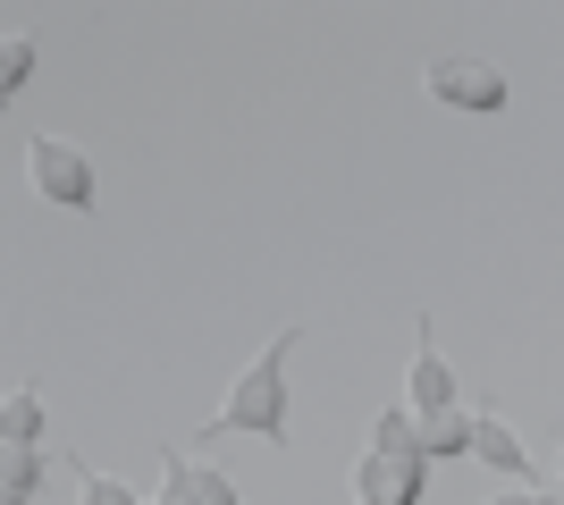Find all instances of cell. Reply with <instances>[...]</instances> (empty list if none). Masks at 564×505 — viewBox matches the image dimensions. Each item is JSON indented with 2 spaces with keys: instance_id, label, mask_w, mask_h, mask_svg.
Masks as SVG:
<instances>
[{
  "instance_id": "cell-1",
  "label": "cell",
  "mask_w": 564,
  "mask_h": 505,
  "mask_svg": "<svg viewBox=\"0 0 564 505\" xmlns=\"http://www.w3.org/2000/svg\"><path fill=\"white\" fill-rule=\"evenodd\" d=\"M295 345H304V329L286 320V329H279V337H270V345H261V354L228 380V405H219L212 421L186 438V447H219V438H236V430H253V438H286V354H295Z\"/></svg>"
},
{
  "instance_id": "cell-2",
  "label": "cell",
  "mask_w": 564,
  "mask_h": 505,
  "mask_svg": "<svg viewBox=\"0 0 564 505\" xmlns=\"http://www.w3.org/2000/svg\"><path fill=\"white\" fill-rule=\"evenodd\" d=\"M422 481H430V447L413 405L371 413V438L354 455V505H422Z\"/></svg>"
},
{
  "instance_id": "cell-3",
  "label": "cell",
  "mask_w": 564,
  "mask_h": 505,
  "mask_svg": "<svg viewBox=\"0 0 564 505\" xmlns=\"http://www.w3.org/2000/svg\"><path fill=\"white\" fill-rule=\"evenodd\" d=\"M422 94L438 101V110L489 119V110H506V68L480 59V51H447V59H430V68H422Z\"/></svg>"
},
{
  "instance_id": "cell-4",
  "label": "cell",
  "mask_w": 564,
  "mask_h": 505,
  "mask_svg": "<svg viewBox=\"0 0 564 505\" xmlns=\"http://www.w3.org/2000/svg\"><path fill=\"white\" fill-rule=\"evenodd\" d=\"M25 177H34V194L59 202V211H101V168L76 144H59V135H34V144H25Z\"/></svg>"
},
{
  "instance_id": "cell-5",
  "label": "cell",
  "mask_w": 564,
  "mask_h": 505,
  "mask_svg": "<svg viewBox=\"0 0 564 505\" xmlns=\"http://www.w3.org/2000/svg\"><path fill=\"white\" fill-rule=\"evenodd\" d=\"M161 497L169 505H245L228 472H212V463H194V455H161Z\"/></svg>"
},
{
  "instance_id": "cell-6",
  "label": "cell",
  "mask_w": 564,
  "mask_h": 505,
  "mask_svg": "<svg viewBox=\"0 0 564 505\" xmlns=\"http://www.w3.org/2000/svg\"><path fill=\"white\" fill-rule=\"evenodd\" d=\"M471 455L489 463V472H506V481H522V472H531V447L514 438V421H506V413H471Z\"/></svg>"
},
{
  "instance_id": "cell-7",
  "label": "cell",
  "mask_w": 564,
  "mask_h": 505,
  "mask_svg": "<svg viewBox=\"0 0 564 505\" xmlns=\"http://www.w3.org/2000/svg\"><path fill=\"white\" fill-rule=\"evenodd\" d=\"M43 438H51V413H43V396L18 380L0 396V447H43Z\"/></svg>"
},
{
  "instance_id": "cell-8",
  "label": "cell",
  "mask_w": 564,
  "mask_h": 505,
  "mask_svg": "<svg viewBox=\"0 0 564 505\" xmlns=\"http://www.w3.org/2000/svg\"><path fill=\"white\" fill-rule=\"evenodd\" d=\"M43 488V447H0V505H34Z\"/></svg>"
},
{
  "instance_id": "cell-9",
  "label": "cell",
  "mask_w": 564,
  "mask_h": 505,
  "mask_svg": "<svg viewBox=\"0 0 564 505\" xmlns=\"http://www.w3.org/2000/svg\"><path fill=\"white\" fill-rule=\"evenodd\" d=\"M76 497H85V505H143L118 472H101V463H85V455H76Z\"/></svg>"
},
{
  "instance_id": "cell-10",
  "label": "cell",
  "mask_w": 564,
  "mask_h": 505,
  "mask_svg": "<svg viewBox=\"0 0 564 505\" xmlns=\"http://www.w3.org/2000/svg\"><path fill=\"white\" fill-rule=\"evenodd\" d=\"M25 76H34V34H9V43H0V85L25 94Z\"/></svg>"
},
{
  "instance_id": "cell-11",
  "label": "cell",
  "mask_w": 564,
  "mask_h": 505,
  "mask_svg": "<svg viewBox=\"0 0 564 505\" xmlns=\"http://www.w3.org/2000/svg\"><path fill=\"white\" fill-rule=\"evenodd\" d=\"M489 505H540V497H531V488H497Z\"/></svg>"
},
{
  "instance_id": "cell-12",
  "label": "cell",
  "mask_w": 564,
  "mask_h": 505,
  "mask_svg": "<svg viewBox=\"0 0 564 505\" xmlns=\"http://www.w3.org/2000/svg\"><path fill=\"white\" fill-rule=\"evenodd\" d=\"M143 505H169V497H143Z\"/></svg>"
},
{
  "instance_id": "cell-13",
  "label": "cell",
  "mask_w": 564,
  "mask_h": 505,
  "mask_svg": "<svg viewBox=\"0 0 564 505\" xmlns=\"http://www.w3.org/2000/svg\"><path fill=\"white\" fill-rule=\"evenodd\" d=\"M556 472H564V455H556Z\"/></svg>"
}]
</instances>
